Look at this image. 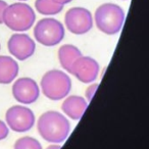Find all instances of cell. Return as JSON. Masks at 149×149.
Wrapping results in <instances>:
<instances>
[{
    "instance_id": "obj_1",
    "label": "cell",
    "mask_w": 149,
    "mask_h": 149,
    "mask_svg": "<svg viewBox=\"0 0 149 149\" xmlns=\"http://www.w3.org/2000/svg\"><path fill=\"white\" fill-rule=\"evenodd\" d=\"M37 129L46 142L60 144L70 135V124L64 114L56 110H48L38 118Z\"/></svg>"
},
{
    "instance_id": "obj_2",
    "label": "cell",
    "mask_w": 149,
    "mask_h": 149,
    "mask_svg": "<svg viewBox=\"0 0 149 149\" xmlns=\"http://www.w3.org/2000/svg\"><path fill=\"white\" fill-rule=\"evenodd\" d=\"M40 86L45 97L52 101H59L72 90V80L63 70H50L43 74Z\"/></svg>"
},
{
    "instance_id": "obj_3",
    "label": "cell",
    "mask_w": 149,
    "mask_h": 149,
    "mask_svg": "<svg viewBox=\"0 0 149 149\" xmlns=\"http://www.w3.org/2000/svg\"><path fill=\"white\" fill-rule=\"evenodd\" d=\"M94 21L98 30L106 35H116L125 22V11L114 3L101 4L95 11Z\"/></svg>"
},
{
    "instance_id": "obj_4",
    "label": "cell",
    "mask_w": 149,
    "mask_h": 149,
    "mask_svg": "<svg viewBox=\"0 0 149 149\" xmlns=\"http://www.w3.org/2000/svg\"><path fill=\"white\" fill-rule=\"evenodd\" d=\"M36 15L29 4L23 2L7 5L3 15V24L15 32H26L34 26Z\"/></svg>"
},
{
    "instance_id": "obj_5",
    "label": "cell",
    "mask_w": 149,
    "mask_h": 149,
    "mask_svg": "<svg viewBox=\"0 0 149 149\" xmlns=\"http://www.w3.org/2000/svg\"><path fill=\"white\" fill-rule=\"evenodd\" d=\"M64 27L59 21L52 17L42 19L34 28V36L38 43L46 47L59 44L64 38Z\"/></svg>"
},
{
    "instance_id": "obj_6",
    "label": "cell",
    "mask_w": 149,
    "mask_h": 149,
    "mask_svg": "<svg viewBox=\"0 0 149 149\" xmlns=\"http://www.w3.org/2000/svg\"><path fill=\"white\" fill-rule=\"evenodd\" d=\"M6 125L17 133H26L35 126V114L29 107L24 105H13L5 113Z\"/></svg>"
},
{
    "instance_id": "obj_7",
    "label": "cell",
    "mask_w": 149,
    "mask_h": 149,
    "mask_svg": "<svg viewBox=\"0 0 149 149\" xmlns=\"http://www.w3.org/2000/svg\"><path fill=\"white\" fill-rule=\"evenodd\" d=\"M64 24L70 33L84 35L93 28L92 13L84 7H72L64 15Z\"/></svg>"
},
{
    "instance_id": "obj_8",
    "label": "cell",
    "mask_w": 149,
    "mask_h": 149,
    "mask_svg": "<svg viewBox=\"0 0 149 149\" xmlns=\"http://www.w3.org/2000/svg\"><path fill=\"white\" fill-rule=\"evenodd\" d=\"M7 48L13 57L24 61L34 55L36 51V44L35 41L27 34L15 33L9 38Z\"/></svg>"
},
{
    "instance_id": "obj_9",
    "label": "cell",
    "mask_w": 149,
    "mask_h": 149,
    "mask_svg": "<svg viewBox=\"0 0 149 149\" xmlns=\"http://www.w3.org/2000/svg\"><path fill=\"white\" fill-rule=\"evenodd\" d=\"M100 66L96 59L90 56H83L78 58L72 65L70 74L84 84H91L97 79Z\"/></svg>"
},
{
    "instance_id": "obj_10",
    "label": "cell",
    "mask_w": 149,
    "mask_h": 149,
    "mask_svg": "<svg viewBox=\"0 0 149 149\" xmlns=\"http://www.w3.org/2000/svg\"><path fill=\"white\" fill-rule=\"evenodd\" d=\"M13 95L19 103L32 104L40 96L39 85L32 78H19L13 85Z\"/></svg>"
},
{
    "instance_id": "obj_11",
    "label": "cell",
    "mask_w": 149,
    "mask_h": 149,
    "mask_svg": "<svg viewBox=\"0 0 149 149\" xmlns=\"http://www.w3.org/2000/svg\"><path fill=\"white\" fill-rule=\"evenodd\" d=\"M89 102L79 95H70L64 98L61 109L65 116L74 120H79L86 111Z\"/></svg>"
},
{
    "instance_id": "obj_12",
    "label": "cell",
    "mask_w": 149,
    "mask_h": 149,
    "mask_svg": "<svg viewBox=\"0 0 149 149\" xmlns=\"http://www.w3.org/2000/svg\"><path fill=\"white\" fill-rule=\"evenodd\" d=\"M19 66L17 60L7 55L0 56V84L8 85L17 79Z\"/></svg>"
},
{
    "instance_id": "obj_13",
    "label": "cell",
    "mask_w": 149,
    "mask_h": 149,
    "mask_svg": "<svg viewBox=\"0 0 149 149\" xmlns=\"http://www.w3.org/2000/svg\"><path fill=\"white\" fill-rule=\"evenodd\" d=\"M82 56V52L77 46L72 44H64L58 49V60L65 72H70L74 62Z\"/></svg>"
},
{
    "instance_id": "obj_14",
    "label": "cell",
    "mask_w": 149,
    "mask_h": 149,
    "mask_svg": "<svg viewBox=\"0 0 149 149\" xmlns=\"http://www.w3.org/2000/svg\"><path fill=\"white\" fill-rule=\"evenodd\" d=\"M35 8L43 15H55L61 13L63 5L57 4L53 0H36Z\"/></svg>"
},
{
    "instance_id": "obj_15",
    "label": "cell",
    "mask_w": 149,
    "mask_h": 149,
    "mask_svg": "<svg viewBox=\"0 0 149 149\" xmlns=\"http://www.w3.org/2000/svg\"><path fill=\"white\" fill-rule=\"evenodd\" d=\"M13 149H42V145L37 139L25 136L15 141Z\"/></svg>"
},
{
    "instance_id": "obj_16",
    "label": "cell",
    "mask_w": 149,
    "mask_h": 149,
    "mask_svg": "<svg viewBox=\"0 0 149 149\" xmlns=\"http://www.w3.org/2000/svg\"><path fill=\"white\" fill-rule=\"evenodd\" d=\"M98 88V84L97 83H91V85H89L87 87L85 91V99L87 100L88 102H90L92 100V98L94 97V94H95L96 90Z\"/></svg>"
},
{
    "instance_id": "obj_17",
    "label": "cell",
    "mask_w": 149,
    "mask_h": 149,
    "mask_svg": "<svg viewBox=\"0 0 149 149\" xmlns=\"http://www.w3.org/2000/svg\"><path fill=\"white\" fill-rule=\"evenodd\" d=\"M9 134V128L7 127L6 123L0 120V141L7 138Z\"/></svg>"
},
{
    "instance_id": "obj_18",
    "label": "cell",
    "mask_w": 149,
    "mask_h": 149,
    "mask_svg": "<svg viewBox=\"0 0 149 149\" xmlns=\"http://www.w3.org/2000/svg\"><path fill=\"white\" fill-rule=\"evenodd\" d=\"M7 3L3 0H0V25L3 24V15H4V10L7 7Z\"/></svg>"
},
{
    "instance_id": "obj_19",
    "label": "cell",
    "mask_w": 149,
    "mask_h": 149,
    "mask_svg": "<svg viewBox=\"0 0 149 149\" xmlns=\"http://www.w3.org/2000/svg\"><path fill=\"white\" fill-rule=\"evenodd\" d=\"M54 2L57 3V4H60V5H65L68 3L72 2V0H53Z\"/></svg>"
},
{
    "instance_id": "obj_20",
    "label": "cell",
    "mask_w": 149,
    "mask_h": 149,
    "mask_svg": "<svg viewBox=\"0 0 149 149\" xmlns=\"http://www.w3.org/2000/svg\"><path fill=\"white\" fill-rule=\"evenodd\" d=\"M60 148H61V146H60L59 144H54V143H52V144H50L46 149H60Z\"/></svg>"
},
{
    "instance_id": "obj_21",
    "label": "cell",
    "mask_w": 149,
    "mask_h": 149,
    "mask_svg": "<svg viewBox=\"0 0 149 149\" xmlns=\"http://www.w3.org/2000/svg\"><path fill=\"white\" fill-rule=\"evenodd\" d=\"M19 1H27V0H19Z\"/></svg>"
},
{
    "instance_id": "obj_22",
    "label": "cell",
    "mask_w": 149,
    "mask_h": 149,
    "mask_svg": "<svg viewBox=\"0 0 149 149\" xmlns=\"http://www.w3.org/2000/svg\"><path fill=\"white\" fill-rule=\"evenodd\" d=\"M0 48H1V46H0Z\"/></svg>"
}]
</instances>
